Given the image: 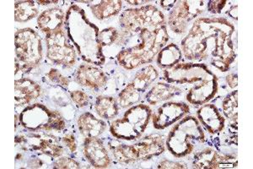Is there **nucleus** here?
Instances as JSON below:
<instances>
[{
    "mask_svg": "<svg viewBox=\"0 0 253 169\" xmlns=\"http://www.w3.org/2000/svg\"><path fill=\"white\" fill-rule=\"evenodd\" d=\"M20 123L31 131H59L65 128V121L58 111H52L42 104L26 107L19 116Z\"/></svg>",
    "mask_w": 253,
    "mask_h": 169,
    "instance_id": "obj_7",
    "label": "nucleus"
},
{
    "mask_svg": "<svg viewBox=\"0 0 253 169\" xmlns=\"http://www.w3.org/2000/svg\"><path fill=\"white\" fill-rule=\"evenodd\" d=\"M222 111L226 118L237 125L238 118V92L234 91L228 94L222 103Z\"/></svg>",
    "mask_w": 253,
    "mask_h": 169,
    "instance_id": "obj_28",
    "label": "nucleus"
},
{
    "mask_svg": "<svg viewBox=\"0 0 253 169\" xmlns=\"http://www.w3.org/2000/svg\"><path fill=\"white\" fill-rule=\"evenodd\" d=\"M62 141H63V144L69 148L70 152H76V150H77V142H76L75 135H72V134H67V135L63 136Z\"/></svg>",
    "mask_w": 253,
    "mask_h": 169,
    "instance_id": "obj_35",
    "label": "nucleus"
},
{
    "mask_svg": "<svg viewBox=\"0 0 253 169\" xmlns=\"http://www.w3.org/2000/svg\"><path fill=\"white\" fill-rule=\"evenodd\" d=\"M138 35L140 43L122 50L117 56L119 64L127 70L151 63L169 40L166 25L155 29H143Z\"/></svg>",
    "mask_w": 253,
    "mask_h": 169,
    "instance_id": "obj_4",
    "label": "nucleus"
},
{
    "mask_svg": "<svg viewBox=\"0 0 253 169\" xmlns=\"http://www.w3.org/2000/svg\"><path fill=\"white\" fill-rule=\"evenodd\" d=\"M72 100L77 104L80 108L86 106L89 102V97L83 91H74L70 93Z\"/></svg>",
    "mask_w": 253,
    "mask_h": 169,
    "instance_id": "obj_33",
    "label": "nucleus"
},
{
    "mask_svg": "<svg viewBox=\"0 0 253 169\" xmlns=\"http://www.w3.org/2000/svg\"><path fill=\"white\" fill-rule=\"evenodd\" d=\"M233 24L222 17L197 19L181 41V52L187 60L206 62L226 72L236 59Z\"/></svg>",
    "mask_w": 253,
    "mask_h": 169,
    "instance_id": "obj_1",
    "label": "nucleus"
},
{
    "mask_svg": "<svg viewBox=\"0 0 253 169\" xmlns=\"http://www.w3.org/2000/svg\"><path fill=\"white\" fill-rule=\"evenodd\" d=\"M226 82H227L228 86H230L231 89L236 88L238 86V76L237 74H230L226 76Z\"/></svg>",
    "mask_w": 253,
    "mask_h": 169,
    "instance_id": "obj_37",
    "label": "nucleus"
},
{
    "mask_svg": "<svg viewBox=\"0 0 253 169\" xmlns=\"http://www.w3.org/2000/svg\"><path fill=\"white\" fill-rule=\"evenodd\" d=\"M158 169H187L184 164L173 162V161L163 160L159 164Z\"/></svg>",
    "mask_w": 253,
    "mask_h": 169,
    "instance_id": "obj_36",
    "label": "nucleus"
},
{
    "mask_svg": "<svg viewBox=\"0 0 253 169\" xmlns=\"http://www.w3.org/2000/svg\"><path fill=\"white\" fill-rule=\"evenodd\" d=\"M126 2L131 5H141L143 3H148V1H126Z\"/></svg>",
    "mask_w": 253,
    "mask_h": 169,
    "instance_id": "obj_40",
    "label": "nucleus"
},
{
    "mask_svg": "<svg viewBox=\"0 0 253 169\" xmlns=\"http://www.w3.org/2000/svg\"><path fill=\"white\" fill-rule=\"evenodd\" d=\"M75 80L81 86L90 89H101L107 82L106 74L101 69L91 64H82L75 75Z\"/></svg>",
    "mask_w": 253,
    "mask_h": 169,
    "instance_id": "obj_18",
    "label": "nucleus"
},
{
    "mask_svg": "<svg viewBox=\"0 0 253 169\" xmlns=\"http://www.w3.org/2000/svg\"><path fill=\"white\" fill-rule=\"evenodd\" d=\"M190 112V108L187 104L182 102H168L162 104L153 113V126L161 130L171 126L172 124L181 120Z\"/></svg>",
    "mask_w": 253,
    "mask_h": 169,
    "instance_id": "obj_12",
    "label": "nucleus"
},
{
    "mask_svg": "<svg viewBox=\"0 0 253 169\" xmlns=\"http://www.w3.org/2000/svg\"><path fill=\"white\" fill-rule=\"evenodd\" d=\"M199 123L210 134L214 135L221 132L225 125V118L214 104H205L197 112Z\"/></svg>",
    "mask_w": 253,
    "mask_h": 169,
    "instance_id": "obj_17",
    "label": "nucleus"
},
{
    "mask_svg": "<svg viewBox=\"0 0 253 169\" xmlns=\"http://www.w3.org/2000/svg\"><path fill=\"white\" fill-rule=\"evenodd\" d=\"M53 169H81L78 162L70 158H60L55 162L53 164Z\"/></svg>",
    "mask_w": 253,
    "mask_h": 169,
    "instance_id": "obj_32",
    "label": "nucleus"
},
{
    "mask_svg": "<svg viewBox=\"0 0 253 169\" xmlns=\"http://www.w3.org/2000/svg\"><path fill=\"white\" fill-rule=\"evenodd\" d=\"M118 102L112 97L101 96L95 101V109L97 114L104 119H112L118 114Z\"/></svg>",
    "mask_w": 253,
    "mask_h": 169,
    "instance_id": "obj_25",
    "label": "nucleus"
},
{
    "mask_svg": "<svg viewBox=\"0 0 253 169\" xmlns=\"http://www.w3.org/2000/svg\"><path fill=\"white\" fill-rule=\"evenodd\" d=\"M15 54L23 63V69L31 70L40 63L42 58V39L33 29L18 30L15 35Z\"/></svg>",
    "mask_w": 253,
    "mask_h": 169,
    "instance_id": "obj_9",
    "label": "nucleus"
},
{
    "mask_svg": "<svg viewBox=\"0 0 253 169\" xmlns=\"http://www.w3.org/2000/svg\"><path fill=\"white\" fill-rule=\"evenodd\" d=\"M238 161L235 156L224 154L212 148H206L196 153L193 157L194 169H235Z\"/></svg>",
    "mask_w": 253,
    "mask_h": 169,
    "instance_id": "obj_13",
    "label": "nucleus"
},
{
    "mask_svg": "<svg viewBox=\"0 0 253 169\" xmlns=\"http://www.w3.org/2000/svg\"><path fill=\"white\" fill-rule=\"evenodd\" d=\"M119 22L124 31L139 33L144 28L155 29L166 23L164 14L152 4L135 9H127L122 13Z\"/></svg>",
    "mask_w": 253,
    "mask_h": 169,
    "instance_id": "obj_8",
    "label": "nucleus"
},
{
    "mask_svg": "<svg viewBox=\"0 0 253 169\" xmlns=\"http://www.w3.org/2000/svg\"><path fill=\"white\" fill-rule=\"evenodd\" d=\"M15 6V20L17 22H26L37 17L39 13L34 1H20Z\"/></svg>",
    "mask_w": 253,
    "mask_h": 169,
    "instance_id": "obj_27",
    "label": "nucleus"
},
{
    "mask_svg": "<svg viewBox=\"0 0 253 169\" xmlns=\"http://www.w3.org/2000/svg\"><path fill=\"white\" fill-rule=\"evenodd\" d=\"M20 135L15 137V143L22 144L28 146L26 150L42 152L51 158H59L63 155L64 149L58 141L51 135Z\"/></svg>",
    "mask_w": 253,
    "mask_h": 169,
    "instance_id": "obj_14",
    "label": "nucleus"
},
{
    "mask_svg": "<svg viewBox=\"0 0 253 169\" xmlns=\"http://www.w3.org/2000/svg\"><path fill=\"white\" fill-rule=\"evenodd\" d=\"M165 80L176 85H193L186 99L193 105H204L218 92V78L205 63H179L164 70Z\"/></svg>",
    "mask_w": 253,
    "mask_h": 169,
    "instance_id": "obj_3",
    "label": "nucleus"
},
{
    "mask_svg": "<svg viewBox=\"0 0 253 169\" xmlns=\"http://www.w3.org/2000/svg\"><path fill=\"white\" fill-rule=\"evenodd\" d=\"M132 164L138 161H148L165 152L164 139L159 135H149L137 143L128 145Z\"/></svg>",
    "mask_w": 253,
    "mask_h": 169,
    "instance_id": "obj_15",
    "label": "nucleus"
},
{
    "mask_svg": "<svg viewBox=\"0 0 253 169\" xmlns=\"http://www.w3.org/2000/svg\"><path fill=\"white\" fill-rule=\"evenodd\" d=\"M90 9L96 19L98 20H106L112 17L121 11L122 1L119 0H108L101 1L98 3L92 4Z\"/></svg>",
    "mask_w": 253,
    "mask_h": 169,
    "instance_id": "obj_24",
    "label": "nucleus"
},
{
    "mask_svg": "<svg viewBox=\"0 0 253 169\" xmlns=\"http://www.w3.org/2000/svg\"><path fill=\"white\" fill-rule=\"evenodd\" d=\"M227 3L226 0H211L207 3L208 11L212 14H220L222 9Z\"/></svg>",
    "mask_w": 253,
    "mask_h": 169,
    "instance_id": "obj_34",
    "label": "nucleus"
},
{
    "mask_svg": "<svg viewBox=\"0 0 253 169\" xmlns=\"http://www.w3.org/2000/svg\"><path fill=\"white\" fill-rule=\"evenodd\" d=\"M205 141V133L199 119L185 116L170 130L167 136V150L175 158H184Z\"/></svg>",
    "mask_w": 253,
    "mask_h": 169,
    "instance_id": "obj_5",
    "label": "nucleus"
},
{
    "mask_svg": "<svg viewBox=\"0 0 253 169\" xmlns=\"http://www.w3.org/2000/svg\"><path fill=\"white\" fill-rule=\"evenodd\" d=\"M158 76V71L154 66L147 65L136 73L134 79L131 83L138 92L144 93Z\"/></svg>",
    "mask_w": 253,
    "mask_h": 169,
    "instance_id": "obj_26",
    "label": "nucleus"
},
{
    "mask_svg": "<svg viewBox=\"0 0 253 169\" xmlns=\"http://www.w3.org/2000/svg\"><path fill=\"white\" fill-rule=\"evenodd\" d=\"M176 0H165V1H161L160 4H161L162 8L169 10V9H172L173 7L175 5L176 3Z\"/></svg>",
    "mask_w": 253,
    "mask_h": 169,
    "instance_id": "obj_38",
    "label": "nucleus"
},
{
    "mask_svg": "<svg viewBox=\"0 0 253 169\" xmlns=\"http://www.w3.org/2000/svg\"><path fill=\"white\" fill-rule=\"evenodd\" d=\"M100 41L102 46H111L114 43H117L120 41L121 34L118 32V30L113 27L106 28L100 32Z\"/></svg>",
    "mask_w": 253,
    "mask_h": 169,
    "instance_id": "obj_30",
    "label": "nucleus"
},
{
    "mask_svg": "<svg viewBox=\"0 0 253 169\" xmlns=\"http://www.w3.org/2000/svg\"><path fill=\"white\" fill-rule=\"evenodd\" d=\"M41 92V86L36 83L34 80L28 78H22L15 80V105L23 106L30 104L32 100L39 98Z\"/></svg>",
    "mask_w": 253,
    "mask_h": 169,
    "instance_id": "obj_19",
    "label": "nucleus"
},
{
    "mask_svg": "<svg viewBox=\"0 0 253 169\" xmlns=\"http://www.w3.org/2000/svg\"><path fill=\"white\" fill-rule=\"evenodd\" d=\"M181 93L182 91L181 88H179L178 86L159 82L147 92V94L145 95V99L147 103L150 105H156L161 102L170 100Z\"/></svg>",
    "mask_w": 253,
    "mask_h": 169,
    "instance_id": "obj_22",
    "label": "nucleus"
},
{
    "mask_svg": "<svg viewBox=\"0 0 253 169\" xmlns=\"http://www.w3.org/2000/svg\"><path fill=\"white\" fill-rule=\"evenodd\" d=\"M181 58V49L175 43H170L166 45L157 55L156 63L160 68L169 69L180 63Z\"/></svg>",
    "mask_w": 253,
    "mask_h": 169,
    "instance_id": "obj_23",
    "label": "nucleus"
},
{
    "mask_svg": "<svg viewBox=\"0 0 253 169\" xmlns=\"http://www.w3.org/2000/svg\"><path fill=\"white\" fill-rule=\"evenodd\" d=\"M38 3H40V4H44V5H47V4H50V3H58V1H38Z\"/></svg>",
    "mask_w": 253,
    "mask_h": 169,
    "instance_id": "obj_41",
    "label": "nucleus"
},
{
    "mask_svg": "<svg viewBox=\"0 0 253 169\" xmlns=\"http://www.w3.org/2000/svg\"><path fill=\"white\" fill-rule=\"evenodd\" d=\"M66 14L60 8H51L42 12L38 17V27L42 32L48 34L63 28Z\"/></svg>",
    "mask_w": 253,
    "mask_h": 169,
    "instance_id": "obj_20",
    "label": "nucleus"
},
{
    "mask_svg": "<svg viewBox=\"0 0 253 169\" xmlns=\"http://www.w3.org/2000/svg\"><path fill=\"white\" fill-rule=\"evenodd\" d=\"M64 28L82 60L93 65H103L106 57L100 41V30L87 18L77 4L69 7L65 16Z\"/></svg>",
    "mask_w": 253,
    "mask_h": 169,
    "instance_id": "obj_2",
    "label": "nucleus"
},
{
    "mask_svg": "<svg viewBox=\"0 0 253 169\" xmlns=\"http://www.w3.org/2000/svg\"><path fill=\"white\" fill-rule=\"evenodd\" d=\"M140 99L141 92L135 89L132 83H129L118 95V104L122 108H128L138 103Z\"/></svg>",
    "mask_w": 253,
    "mask_h": 169,
    "instance_id": "obj_29",
    "label": "nucleus"
},
{
    "mask_svg": "<svg viewBox=\"0 0 253 169\" xmlns=\"http://www.w3.org/2000/svg\"><path fill=\"white\" fill-rule=\"evenodd\" d=\"M46 77L52 82L59 85V86L67 87L69 85V79H67L65 76H63L58 69H52L46 74Z\"/></svg>",
    "mask_w": 253,
    "mask_h": 169,
    "instance_id": "obj_31",
    "label": "nucleus"
},
{
    "mask_svg": "<svg viewBox=\"0 0 253 169\" xmlns=\"http://www.w3.org/2000/svg\"><path fill=\"white\" fill-rule=\"evenodd\" d=\"M77 124L80 132L85 138H98L107 128L104 121L98 119L89 112L84 113L79 117Z\"/></svg>",
    "mask_w": 253,
    "mask_h": 169,
    "instance_id": "obj_21",
    "label": "nucleus"
},
{
    "mask_svg": "<svg viewBox=\"0 0 253 169\" xmlns=\"http://www.w3.org/2000/svg\"><path fill=\"white\" fill-rule=\"evenodd\" d=\"M46 56L50 60L64 67H72L76 63L75 46L71 44L65 28L46 35Z\"/></svg>",
    "mask_w": 253,
    "mask_h": 169,
    "instance_id": "obj_10",
    "label": "nucleus"
},
{
    "mask_svg": "<svg viewBox=\"0 0 253 169\" xmlns=\"http://www.w3.org/2000/svg\"><path fill=\"white\" fill-rule=\"evenodd\" d=\"M152 110L145 104H138L126 110L121 118L113 121L110 132L123 141H137L141 138L150 123Z\"/></svg>",
    "mask_w": 253,
    "mask_h": 169,
    "instance_id": "obj_6",
    "label": "nucleus"
},
{
    "mask_svg": "<svg viewBox=\"0 0 253 169\" xmlns=\"http://www.w3.org/2000/svg\"><path fill=\"white\" fill-rule=\"evenodd\" d=\"M84 155L95 169H107L111 164L107 148L98 138H85L83 145Z\"/></svg>",
    "mask_w": 253,
    "mask_h": 169,
    "instance_id": "obj_16",
    "label": "nucleus"
},
{
    "mask_svg": "<svg viewBox=\"0 0 253 169\" xmlns=\"http://www.w3.org/2000/svg\"><path fill=\"white\" fill-rule=\"evenodd\" d=\"M237 7H238L237 5L233 6L227 13L229 16L233 18V19H235L236 20H237V19H238V18H237V16H238V15H237Z\"/></svg>",
    "mask_w": 253,
    "mask_h": 169,
    "instance_id": "obj_39",
    "label": "nucleus"
},
{
    "mask_svg": "<svg viewBox=\"0 0 253 169\" xmlns=\"http://www.w3.org/2000/svg\"><path fill=\"white\" fill-rule=\"evenodd\" d=\"M205 3L204 1H177L168 17L170 30L176 34L187 32L190 22L204 12Z\"/></svg>",
    "mask_w": 253,
    "mask_h": 169,
    "instance_id": "obj_11",
    "label": "nucleus"
}]
</instances>
